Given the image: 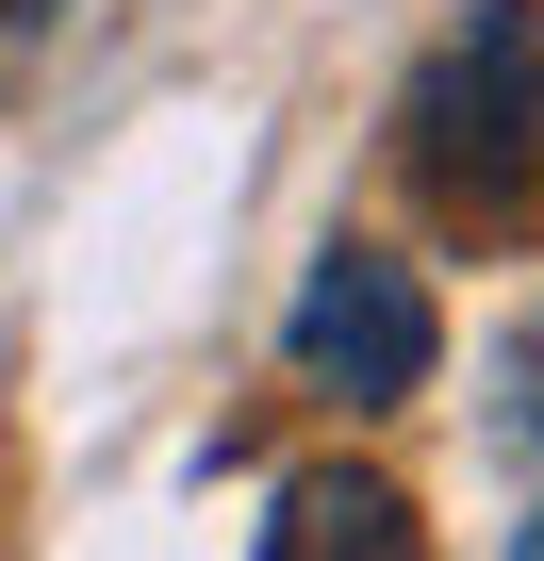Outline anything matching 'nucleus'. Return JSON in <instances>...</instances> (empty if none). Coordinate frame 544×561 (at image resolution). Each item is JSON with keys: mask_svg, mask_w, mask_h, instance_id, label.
Here are the masks:
<instances>
[{"mask_svg": "<svg viewBox=\"0 0 544 561\" xmlns=\"http://www.w3.org/2000/svg\"><path fill=\"white\" fill-rule=\"evenodd\" d=\"M281 364H298L314 397H347V413H396V397H429L445 314H429V280H413L396 248H331V264L298 280V314H281Z\"/></svg>", "mask_w": 544, "mask_h": 561, "instance_id": "nucleus-1", "label": "nucleus"}, {"mask_svg": "<svg viewBox=\"0 0 544 561\" xmlns=\"http://www.w3.org/2000/svg\"><path fill=\"white\" fill-rule=\"evenodd\" d=\"M247 561H429V545H413V495L380 462H298L281 495H264V545Z\"/></svg>", "mask_w": 544, "mask_h": 561, "instance_id": "nucleus-2", "label": "nucleus"}]
</instances>
